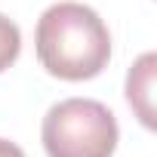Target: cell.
Instances as JSON below:
<instances>
[{
  "label": "cell",
  "mask_w": 157,
  "mask_h": 157,
  "mask_svg": "<svg viewBox=\"0 0 157 157\" xmlns=\"http://www.w3.org/2000/svg\"><path fill=\"white\" fill-rule=\"evenodd\" d=\"M37 59L62 80H90L111 59V34L96 10L62 0L37 22Z\"/></svg>",
  "instance_id": "cell-1"
},
{
  "label": "cell",
  "mask_w": 157,
  "mask_h": 157,
  "mask_svg": "<svg viewBox=\"0 0 157 157\" xmlns=\"http://www.w3.org/2000/svg\"><path fill=\"white\" fill-rule=\"evenodd\" d=\"M40 139L49 157H111L120 129L102 102L65 99L46 111Z\"/></svg>",
  "instance_id": "cell-2"
},
{
  "label": "cell",
  "mask_w": 157,
  "mask_h": 157,
  "mask_svg": "<svg viewBox=\"0 0 157 157\" xmlns=\"http://www.w3.org/2000/svg\"><path fill=\"white\" fill-rule=\"evenodd\" d=\"M154 68H157V56L154 52H145L126 74V99H129V108L136 111V117L154 129Z\"/></svg>",
  "instance_id": "cell-3"
},
{
  "label": "cell",
  "mask_w": 157,
  "mask_h": 157,
  "mask_svg": "<svg viewBox=\"0 0 157 157\" xmlns=\"http://www.w3.org/2000/svg\"><path fill=\"white\" fill-rule=\"evenodd\" d=\"M22 52V34H19V25L13 19H6L0 13V71H6Z\"/></svg>",
  "instance_id": "cell-4"
},
{
  "label": "cell",
  "mask_w": 157,
  "mask_h": 157,
  "mask_svg": "<svg viewBox=\"0 0 157 157\" xmlns=\"http://www.w3.org/2000/svg\"><path fill=\"white\" fill-rule=\"evenodd\" d=\"M0 157H25V151H22L19 145L6 142V139H0Z\"/></svg>",
  "instance_id": "cell-5"
}]
</instances>
